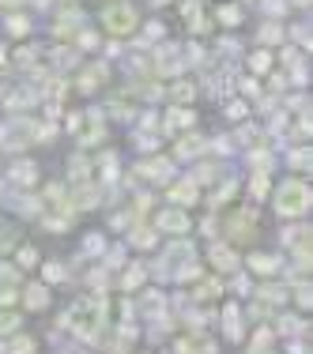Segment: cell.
Wrapping results in <instances>:
<instances>
[{
    "mask_svg": "<svg viewBox=\"0 0 313 354\" xmlns=\"http://www.w3.org/2000/svg\"><path fill=\"white\" fill-rule=\"evenodd\" d=\"M283 30H287V38H291L298 49H310V27L306 23H294V27H283Z\"/></svg>",
    "mask_w": 313,
    "mask_h": 354,
    "instance_id": "d4e9b609",
    "label": "cell"
},
{
    "mask_svg": "<svg viewBox=\"0 0 313 354\" xmlns=\"http://www.w3.org/2000/svg\"><path fill=\"white\" fill-rule=\"evenodd\" d=\"M75 64H80V49H64V46L53 49V68H57V72L75 68Z\"/></svg>",
    "mask_w": 313,
    "mask_h": 354,
    "instance_id": "603a6c76",
    "label": "cell"
},
{
    "mask_svg": "<svg viewBox=\"0 0 313 354\" xmlns=\"http://www.w3.org/2000/svg\"><path fill=\"white\" fill-rule=\"evenodd\" d=\"M197 12H200V0H181V15H185V19H193Z\"/></svg>",
    "mask_w": 313,
    "mask_h": 354,
    "instance_id": "b9f144b4",
    "label": "cell"
},
{
    "mask_svg": "<svg viewBox=\"0 0 313 354\" xmlns=\"http://www.w3.org/2000/svg\"><path fill=\"white\" fill-rule=\"evenodd\" d=\"M279 324H283V335H302V332H306V324H302L298 317H283Z\"/></svg>",
    "mask_w": 313,
    "mask_h": 354,
    "instance_id": "836d02e7",
    "label": "cell"
},
{
    "mask_svg": "<svg viewBox=\"0 0 313 354\" xmlns=\"http://www.w3.org/2000/svg\"><path fill=\"white\" fill-rule=\"evenodd\" d=\"M219 290H223V286H219V279H208V283L197 290V301H208L211 294H219Z\"/></svg>",
    "mask_w": 313,
    "mask_h": 354,
    "instance_id": "d590c367",
    "label": "cell"
},
{
    "mask_svg": "<svg viewBox=\"0 0 313 354\" xmlns=\"http://www.w3.org/2000/svg\"><path fill=\"white\" fill-rule=\"evenodd\" d=\"M170 196L174 200H181V204H193V200H197V185H170Z\"/></svg>",
    "mask_w": 313,
    "mask_h": 354,
    "instance_id": "83f0119b",
    "label": "cell"
},
{
    "mask_svg": "<svg viewBox=\"0 0 313 354\" xmlns=\"http://www.w3.org/2000/svg\"><path fill=\"white\" fill-rule=\"evenodd\" d=\"M8 354H35V339H30V335H15L12 332V339H8Z\"/></svg>",
    "mask_w": 313,
    "mask_h": 354,
    "instance_id": "cb8c5ba5",
    "label": "cell"
},
{
    "mask_svg": "<svg viewBox=\"0 0 313 354\" xmlns=\"http://www.w3.org/2000/svg\"><path fill=\"white\" fill-rule=\"evenodd\" d=\"M30 143H35V121H30V117H12V121L0 124V151L19 155Z\"/></svg>",
    "mask_w": 313,
    "mask_h": 354,
    "instance_id": "277c9868",
    "label": "cell"
},
{
    "mask_svg": "<svg viewBox=\"0 0 313 354\" xmlns=\"http://www.w3.org/2000/svg\"><path fill=\"white\" fill-rule=\"evenodd\" d=\"M287 162H291L294 170H310V147H291L287 151Z\"/></svg>",
    "mask_w": 313,
    "mask_h": 354,
    "instance_id": "4316f807",
    "label": "cell"
},
{
    "mask_svg": "<svg viewBox=\"0 0 313 354\" xmlns=\"http://www.w3.org/2000/svg\"><path fill=\"white\" fill-rule=\"evenodd\" d=\"M238 91H242V98H257V95H260L257 75H245V80H238Z\"/></svg>",
    "mask_w": 313,
    "mask_h": 354,
    "instance_id": "1f68e13d",
    "label": "cell"
},
{
    "mask_svg": "<svg viewBox=\"0 0 313 354\" xmlns=\"http://www.w3.org/2000/svg\"><path fill=\"white\" fill-rule=\"evenodd\" d=\"M253 218H257V215H253V207H249V212L231 215V241H242L245 234H253V230H257V223H253Z\"/></svg>",
    "mask_w": 313,
    "mask_h": 354,
    "instance_id": "e0dca14e",
    "label": "cell"
},
{
    "mask_svg": "<svg viewBox=\"0 0 313 354\" xmlns=\"http://www.w3.org/2000/svg\"><path fill=\"white\" fill-rule=\"evenodd\" d=\"M19 260H23V264H27V268H30V264H35V260H38V252L27 245V249H23V257H19Z\"/></svg>",
    "mask_w": 313,
    "mask_h": 354,
    "instance_id": "ee69618b",
    "label": "cell"
},
{
    "mask_svg": "<svg viewBox=\"0 0 313 354\" xmlns=\"http://www.w3.org/2000/svg\"><path fill=\"white\" fill-rule=\"evenodd\" d=\"M155 41H166V23L151 19V23H143V35L136 38V46H155Z\"/></svg>",
    "mask_w": 313,
    "mask_h": 354,
    "instance_id": "44dd1931",
    "label": "cell"
},
{
    "mask_svg": "<svg viewBox=\"0 0 313 354\" xmlns=\"http://www.w3.org/2000/svg\"><path fill=\"white\" fill-rule=\"evenodd\" d=\"M23 301H27L30 313H46L53 298H49V286H46V283H30L27 290H23Z\"/></svg>",
    "mask_w": 313,
    "mask_h": 354,
    "instance_id": "7c38bea8",
    "label": "cell"
},
{
    "mask_svg": "<svg viewBox=\"0 0 313 354\" xmlns=\"http://www.w3.org/2000/svg\"><path fill=\"white\" fill-rule=\"evenodd\" d=\"M245 64H249L253 75H268V72H272V49H260L257 46L249 57H245Z\"/></svg>",
    "mask_w": 313,
    "mask_h": 354,
    "instance_id": "d6986e66",
    "label": "cell"
},
{
    "mask_svg": "<svg viewBox=\"0 0 313 354\" xmlns=\"http://www.w3.org/2000/svg\"><path fill=\"white\" fill-rule=\"evenodd\" d=\"M42 275H46V283H61L64 279V268L57 264V260H49V264L42 268Z\"/></svg>",
    "mask_w": 313,
    "mask_h": 354,
    "instance_id": "d6a6232c",
    "label": "cell"
},
{
    "mask_svg": "<svg viewBox=\"0 0 313 354\" xmlns=\"http://www.w3.org/2000/svg\"><path fill=\"white\" fill-rule=\"evenodd\" d=\"M19 328V317L15 313H0V335H12Z\"/></svg>",
    "mask_w": 313,
    "mask_h": 354,
    "instance_id": "e575fe53",
    "label": "cell"
},
{
    "mask_svg": "<svg viewBox=\"0 0 313 354\" xmlns=\"http://www.w3.org/2000/svg\"><path fill=\"white\" fill-rule=\"evenodd\" d=\"M23 4H27V0H0V8H8V12H19Z\"/></svg>",
    "mask_w": 313,
    "mask_h": 354,
    "instance_id": "f6af8a7d",
    "label": "cell"
},
{
    "mask_svg": "<svg viewBox=\"0 0 313 354\" xmlns=\"http://www.w3.org/2000/svg\"><path fill=\"white\" fill-rule=\"evenodd\" d=\"M106 83H109V64L106 61H87L80 72V80H75V91H80V95H98Z\"/></svg>",
    "mask_w": 313,
    "mask_h": 354,
    "instance_id": "5b68a950",
    "label": "cell"
},
{
    "mask_svg": "<svg viewBox=\"0 0 313 354\" xmlns=\"http://www.w3.org/2000/svg\"><path fill=\"white\" fill-rule=\"evenodd\" d=\"M287 4H291V8H298V12H306V8L313 4V0H287Z\"/></svg>",
    "mask_w": 313,
    "mask_h": 354,
    "instance_id": "bcb514c9",
    "label": "cell"
},
{
    "mask_svg": "<svg viewBox=\"0 0 313 354\" xmlns=\"http://www.w3.org/2000/svg\"><path fill=\"white\" fill-rule=\"evenodd\" d=\"M102 313H106L102 298H83L64 313V324H69L75 335H83V339H95V332L102 328Z\"/></svg>",
    "mask_w": 313,
    "mask_h": 354,
    "instance_id": "7a4b0ae2",
    "label": "cell"
},
{
    "mask_svg": "<svg viewBox=\"0 0 313 354\" xmlns=\"http://www.w3.org/2000/svg\"><path fill=\"white\" fill-rule=\"evenodd\" d=\"M306 212H310V185L302 181V177H287V181H279V189H276V215L302 218Z\"/></svg>",
    "mask_w": 313,
    "mask_h": 354,
    "instance_id": "3957f363",
    "label": "cell"
},
{
    "mask_svg": "<svg viewBox=\"0 0 313 354\" xmlns=\"http://www.w3.org/2000/svg\"><path fill=\"white\" fill-rule=\"evenodd\" d=\"M147 279V275H143V264H132V268H125V275H121V286L125 290H136V286Z\"/></svg>",
    "mask_w": 313,
    "mask_h": 354,
    "instance_id": "484cf974",
    "label": "cell"
},
{
    "mask_svg": "<svg viewBox=\"0 0 313 354\" xmlns=\"http://www.w3.org/2000/svg\"><path fill=\"white\" fill-rule=\"evenodd\" d=\"M245 4H234V0H223V4L211 12V23H219V27H242V19H245V12H242Z\"/></svg>",
    "mask_w": 313,
    "mask_h": 354,
    "instance_id": "52a82bcc",
    "label": "cell"
},
{
    "mask_svg": "<svg viewBox=\"0 0 313 354\" xmlns=\"http://www.w3.org/2000/svg\"><path fill=\"white\" fill-rule=\"evenodd\" d=\"M283 41H287L283 19H265V27L257 30V46L260 49H272V46H283Z\"/></svg>",
    "mask_w": 313,
    "mask_h": 354,
    "instance_id": "9c48e42d",
    "label": "cell"
},
{
    "mask_svg": "<svg viewBox=\"0 0 313 354\" xmlns=\"http://www.w3.org/2000/svg\"><path fill=\"white\" fill-rule=\"evenodd\" d=\"M129 245L151 249V245H155V230H132V234H129Z\"/></svg>",
    "mask_w": 313,
    "mask_h": 354,
    "instance_id": "f1b7e54d",
    "label": "cell"
},
{
    "mask_svg": "<svg viewBox=\"0 0 313 354\" xmlns=\"http://www.w3.org/2000/svg\"><path fill=\"white\" fill-rule=\"evenodd\" d=\"M249 272H257V275H276V272H279V257L253 252V257H249Z\"/></svg>",
    "mask_w": 313,
    "mask_h": 354,
    "instance_id": "ffe728a7",
    "label": "cell"
},
{
    "mask_svg": "<svg viewBox=\"0 0 313 354\" xmlns=\"http://www.w3.org/2000/svg\"><path fill=\"white\" fill-rule=\"evenodd\" d=\"M287 0H265V4H260V12L268 15V19H283V12H287Z\"/></svg>",
    "mask_w": 313,
    "mask_h": 354,
    "instance_id": "f546056e",
    "label": "cell"
},
{
    "mask_svg": "<svg viewBox=\"0 0 313 354\" xmlns=\"http://www.w3.org/2000/svg\"><path fill=\"white\" fill-rule=\"evenodd\" d=\"M83 249H87V252H102L106 238H102V234H87V245H83Z\"/></svg>",
    "mask_w": 313,
    "mask_h": 354,
    "instance_id": "8d00e7d4",
    "label": "cell"
},
{
    "mask_svg": "<svg viewBox=\"0 0 313 354\" xmlns=\"http://www.w3.org/2000/svg\"><path fill=\"white\" fill-rule=\"evenodd\" d=\"M249 192H253V196H257V200H260V196H265V192H268V174H265V170H257V174L249 177Z\"/></svg>",
    "mask_w": 313,
    "mask_h": 354,
    "instance_id": "4dcf8cb0",
    "label": "cell"
},
{
    "mask_svg": "<svg viewBox=\"0 0 313 354\" xmlns=\"http://www.w3.org/2000/svg\"><path fill=\"white\" fill-rule=\"evenodd\" d=\"M223 332L231 343L242 339V306L238 301H231V306H223Z\"/></svg>",
    "mask_w": 313,
    "mask_h": 354,
    "instance_id": "5bb4252c",
    "label": "cell"
},
{
    "mask_svg": "<svg viewBox=\"0 0 313 354\" xmlns=\"http://www.w3.org/2000/svg\"><path fill=\"white\" fill-rule=\"evenodd\" d=\"M8 64V41H0V68Z\"/></svg>",
    "mask_w": 313,
    "mask_h": 354,
    "instance_id": "7dc6e473",
    "label": "cell"
},
{
    "mask_svg": "<svg viewBox=\"0 0 313 354\" xmlns=\"http://www.w3.org/2000/svg\"><path fill=\"white\" fill-rule=\"evenodd\" d=\"M98 27H102L109 38L136 35V27H140L136 4H132V0H109V4H102V12H98Z\"/></svg>",
    "mask_w": 313,
    "mask_h": 354,
    "instance_id": "6da1fadb",
    "label": "cell"
},
{
    "mask_svg": "<svg viewBox=\"0 0 313 354\" xmlns=\"http://www.w3.org/2000/svg\"><path fill=\"white\" fill-rule=\"evenodd\" d=\"M0 283H19V268H12V264H0Z\"/></svg>",
    "mask_w": 313,
    "mask_h": 354,
    "instance_id": "74e56055",
    "label": "cell"
},
{
    "mask_svg": "<svg viewBox=\"0 0 313 354\" xmlns=\"http://www.w3.org/2000/svg\"><path fill=\"white\" fill-rule=\"evenodd\" d=\"M174 151H177V158H200V155L208 151V140L193 132V136H181V140H177Z\"/></svg>",
    "mask_w": 313,
    "mask_h": 354,
    "instance_id": "2e32d148",
    "label": "cell"
},
{
    "mask_svg": "<svg viewBox=\"0 0 313 354\" xmlns=\"http://www.w3.org/2000/svg\"><path fill=\"white\" fill-rule=\"evenodd\" d=\"M147 4H151V8H166L170 0H147Z\"/></svg>",
    "mask_w": 313,
    "mask_h": 354,
    "instance_id": "c3c4849f",
    "label": "cell"
},
{
    "mask_svg": "<svg viewBox=\"0 0 313 354\" xmlns=\"http://www.w3.org/2000/svg\"><path fill=\"white\" fill-rule=\"evenodd\" d=\"M8 177H12L15 185H23V189H27V185L38 181V162H30V158H15V162L8 166Z\"/></svg>",
    "mask_w": 313,
    "mask_h": 354,
    "instance_id": "8fae6325",
    "label": "cell"
},
{
    "mask_svg": "<svg viewBox=\"0 0 313 354\" xmlns=\"http://www.w3.org/2000/svg\"><path fill=\"white\" fill-rule=\"evenodd\" d=\"M155 230H166V234H185L189 230V215L181 207H166V212L155 215Z\"/></svg>",
    "mask_w": 313,
    "mask_h": 354,
    "instance_id": "8992f818",
    "label": "cell"
},
{
    "mask_svg": "<svg viewBox=\"0 0 313 354\" xmlns=\"http://www.w3.org/2000/svg\"><path fill=\"white\" fill-rule=\"evenodd\" d=\"M211 264L223 268V275L238 272V257H234V249L226 245V241H215V245H211Z\"/></svg>",
    "mask_w": 313,
    "mask_h": 354,
    "instance_id": "4fadbf2b",
    "label": "cell"
},
{
    "mask_svg": "<svg viewBox=\"0 0 313 354\" xmlns=\"http://www.w3.org/2000/svg\"><path fill=\"white\" fill-rule=\"evenodd\" d=\"M132 95L125 98V95H109V113H102V117H114V121H132Z\"/></svg>",
    "mask_w": 313,
    "mask_h": 354,
    "instance_id": "ac0fdd59",
    "label": "cell"
},
{
    "mask_svg": "<svg viewBox=\"0 0 313 354\" xmlns=\"http://www.w3.org/2000/svg\"><path fill=\"white\" fill-rule=\"evenodd\" d=\"M287 121H291V117H287L283 109H279V113L272 117V124H268V132H283V129H287Z\"/></svg>",
    "mask_w": 313,
    "mask_h": 354,
    "instance_id": "60d3db41",
    "label": "cell"
},
{
    "mask_svg": "<svg viewBox=\"0 0 313 354\" xmlns=\"http://www.w3.org/2000/svg\"><path fill=\"white\" fill-rule=\"evenodd\" d=\"M294 301H298L302 309H310V301H313V290H310V286H298V290H294Z\"/></svg>",
    "mask_w": 313,
    "mask_h": 354,
    "instance_id": "f35d334b",
    "label": "cell"
},
{
    "mask_svg": "<svg viewBox=\"0 0 313 354\" xmlns=\"http://www.w3.org/2000/svg\"><path fill=\"white\" fill-rule=\"evenodd\" d=\"M4 27H8V38H30V30H35V23H30V15H23V12H8V19H4Z\"/></svg>",
    "mask_w": 313,
    "mask_h": 354,
    "instance_id": "9a60e30c",
    "label": "cell"
},
{
    "mask_svg": "<svg viewBox=\"0 0 313 354\" xmlns=\"http://www.w3.org/2000/svg\"><path fill=\"white\" fill-rule=\"evenodd\" d=\"M245 113V102H231L226 106V117H242Z\"/></svg>",
    "mask_w": 313,
    "mask_h": 354,
    "instance_id": "7bdbcfd3",
    "label": "cell"
},
{
    "mask_svg": "<svg viewBox=\"0 0 313 354\" xmlns=\"http://www.w3.org/2000/svg\"><path fill=\"white\" fill-rule=\"evenodd\" d=\"M64 129H69V132H80V129H83V113H64Z\"/></svg>",
    "mask_w": 313,
    "mask_h": 354,
    "instance_id": "ab89813d",
    "label": "cell"
},
{
    "mask_svg": "<svg viewBox=\"0 0 313 354\" xmlns=\"http://www.w3.org/2000/svg\"><path fill=\"white\" fill-rule=\"evenodd\" d=\"M197 91H200V87H197L193 80H189V83H185V80H177L174 87H170V98H174V106H185V102H193V98H197Z\"/></svg>",
    "mask_w": 313,
    "mask_h": 354,
    "instance_id": "7402d4cb",
    "label": "cell"
},
{
    "mask_svg": "<svg viewBox=\"0 0 313 354\" xmlns=\"http://www.w3.org/2000/svg\"><path fill=\"white\" fill-rule=\"evenodd\" d=\"M136 174L140 177H155L159 185H170L174 181V162H170V158H147Z\"/></svg>",
    "mask_w": 313,
    "mask_h": 354,
    "instance_id": "ba28073f",
    "label": "cell"
},
{
    "mask_svg": "<svg viewBox=\"0 0 313 354\" xmlns=\"http://www.w3.org/2000/svg\"><path fill=\"white\" fill-rule=\"evenodd\" d=\"M197 124V109H189V106H170L166 109V129L170 132H185V129H193Z\"/></svg>",
    "mask_w": 313,
    "mask_h": 354,
    "instance_id": "30bf717a",
    "label": "cell"
}]
</instances>
